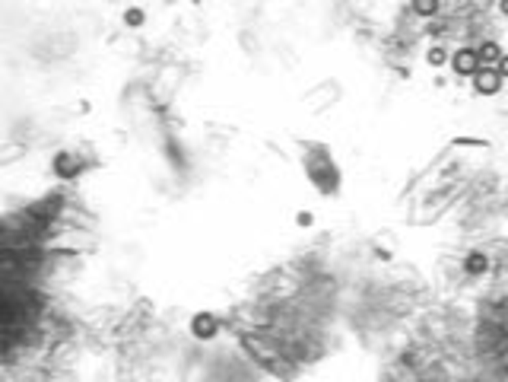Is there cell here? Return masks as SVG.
Masks as SVG:
<instances>
[{
  "instance_id": "ba28073f",
  "label": "cell",
  "mask_w": 508,
  "mask_h": 382,
  "mask_svg": "<svg viewBox=\"0 0 508 382\" xmlns=\"http://www.w3.org/2000/svg\"><path fill=\"white\" fill-rule=\"evenodd\" d=\"M499 10H502V17H508V0H499Z\"/></svg>"
},
{
  "instance_id": "8992f818",
  "label": "cell",
  "mask_w": 508,
  "mask_h": 382,
  "mask_svg": "<svg viewBox=\"0 0 508 382\" xmlns=\"http://www.w3.org/2000/svg\"><path fill=\"white\" fill-rule=\"evenodd\" d=\"M445 61H448V51H445L442 45H435V48H429V64H432V67H442Z\"/></svg>"
},
{
  "instance_id": "277c9868",
  "label": "cell",
  "mask_w": 508,
  "mask_h": 382,
  "mask_svg": "<svg viewBox=\"0 0 508 382\" xmlns=\"http://www.w3.org/2000/svg\"><path fill=\"white\" fill-rule=\"evenodd\" d=\"M413 13L416 17H432V13H438V0H413Z\"/></svg>"
},
{
  "instance_id": "6da1fadb",
  "label": "cell",
  "mask_w": 508,
  "mask_h": 382,
  "mask_svg": "<svg viewBox=\"0 0 508 382\" xmlns=\"http://www.w3.org/2000/svg\"><path fill=\"white\" fill-rule=\"evenodd\" d=\"M480 54H476V48H458L454 54H451V70L458 77H474L476 70H480Z\"/></svg>"
},
{
  "instance_id": "3957f363",
  "label": "cell",
  "mask_w": 508,
  "mask_h": 382,
  "mask_svg": "<svg viewBox=\"0 0 508 382\" xmlns=\"http://www.w3.org/2000/svg\"><path fill=\"white\" fill-rule=\"evenodd\" d=\"M476 54H480V64H483V67H496V61L502 58V48L489 39V42H483L480 48H476Z\"/></svg>"
},
{
  "instance_id": "7a4b0ae2",
  "label": "cell",
  "mask_w": 508,
  "mask_h": 382,
  "mask_svg": "<svg viewBox=\"0 0 508 382\" xmlns=\"http://www.w3.org/2000/svg\"><path fill=\"white\" fill-rule=\"evenodd\" d=\"M470 80H474V90L480 92V96H496V92L502 90V77L496 67H480Z\"/></svg>"
},
{
  "instance_id": "5b68a950",
  "label": "cell",
  "mask_w": 508,
  "mask_h": 382,
  "mask_svg": "<svg viewBox=\"0 0 508 382\" xmlns=\"http://www.w3.org/2000/svg\"><path fill=\"white\" fill-rule=\"evenodd\" d=\"M486 268H489V258L480 255V252H474V255L467 258V271H470V274H483Z\"/></svg>"
},
{
  "instance_id": "52a82bcc",
  "label": "cell",
  "mask_w": 508,
  "mask_h": 382,
  "mask_svg": "<svg viewBox=\"0 0 508 382\" xmlns=\"http://www.w3.org/2000/svg\"><path fill=\"white\" fill-rule=\"evenodd\" d=\"M496 70H499L502 80H508V54H502V58L496 61Z\"/></svg>"
}]
</instances>
